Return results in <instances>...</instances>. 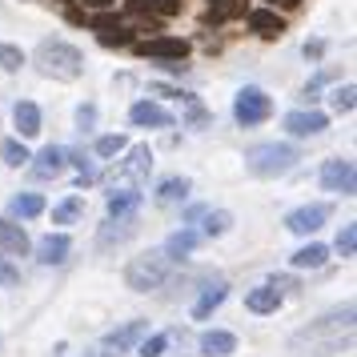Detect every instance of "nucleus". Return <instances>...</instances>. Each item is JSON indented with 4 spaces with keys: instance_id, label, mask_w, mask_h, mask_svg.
I'll return each instance as SVG.
<instances>
[{
    "instance_id": "nucleus-1",
    "label": "nucleus",
    "mask_w": 357,
    "mask_h": 357,
    "mask_svg": "<svg viewBox=\"0 0 357 357\" xmlns=\"http://www.w3.org/2000/svg\"><path fill=\"white\" fill-rule=\"evenodd\" d=\"M36 68L52 77V81H77L84 73V56L81 49H73L68 40H40L36 49Z\"/></svg>"
},
{
    "instance_id": "nucleus-2",
    "label": "nucleus",
    "mask_w": 357,
    "mask_h": 357,
    "mask_svg": "<svg viewBox=\"0 0 357 357\" xmlns=\"http://www.w3.org/2000/svg\"><path fill=\"white\" fill-rule=\"evenodd\" d=\"M297 149L293 145H281V141H269V145H253L245 153V169L253 177H285L293 165H297Z\"/></svg>"
},
{
    "instance_id": "nucleus-3",
    "label": "nucleus",
    "mask_w": 357,
    "mask_h": 357,
    "mask_svg": "<svg viewBox=\"0 0 357 357\" xmlns=\"http://www.w3.org/2000/svg\"><path fill=\"white\" fill-rule=\"evenodd\" d=\"M165 281H169V257L161 253H137V257L129 261V269H125V285H129L132 293H153L161 289Z\"/></svg>"
},
{
    "instance_id": "nucleus-4",
    "label": "nucleus",
    "mask_w": 357,
    "mask_h": 357,
    "mask_svg": "<svg viewBox=\"0 0 357 357\" xmlns=\"http://www.w3.org/2000/svg\"><path fill=\"white\" fill-rule=\"evenodd\" d=\"M149 173H153V153H149V145L125 149V157L109 173V193H116V189H141L149 181Z\"/></svg>"
},
{
    "instance_id": "nucleus-5",
    "label": "nucleus",
    "mask_w": 357,
    "mask_h": 357,
    "mask_svg": "<svg viewBox=\"0 0 357 357\" xmlns=\"http://www.w3.org/2000/svg\"><path fill=\"white\" fill-rule=\"evenodd\" d=\"M269 113H273V100H269V93H261L257 84H245L233 97V116H237L241 129H253L261 121H269Z\"/></svg>"
},
{
    "instance_id": "nucleus-6",
    "label": "nucleus",
    "mask_w": 357,
    "mask_h": 357,
    "mask_svg": "<svg viewBox=\"0 0 357 357\" xmlns=\"http://www.w3.org/2000/svg\"><path fill=\"white\" fill-rule=\"evenodd\" d=\"M321 189L329 193H341V197H354L357 189V169L349 157H333V161H325L321 169Z\"/></svg>"
},
{
    "instance_id": "nucleus-7",
    "label": "nucleus",
    "mask_w": 357,
    "mask_h": 357,
    "mask_svg": "<svg viewBox=\"0 0 357 357\" xmlns=\"http://www.w3.org/2000/svg\"><path fill=\"white\" fill-rule=\"evenodd\" d=\"M341 329H354V305H345L341 313H329V317H321L317 325H309V329H301L297 337H293V345H313V341L329 337V333H341Z\"/></svg>"
},
{
    "instance_id": "nucleus-8",
    "label": "nucleus",
    "mask_w": 357,
    "mask_h": 357,
    "mask_svg": "<svg viewBox=\"0 0 357 357\" xmlns=\"http://www.w3.org/2000/svg\"><path fill=\"white\" fill-rule=\"evenodd\" d=\"M137 52L149 56V61H185L189 56V40L185 36H153V40H141Z\"/></svg>"
},
{
    "instance_id": "nucleus-9",
    "label": "nucleus",
    "mask_w": 357,
    "mask_h": 357,
    "mask_svg": "<svg viewBox=\"0 0 357 357\" xmlns=\"http://www.w3.org/2000/svg\"><path fill=\"white\" fill-rule=\"evenodd\" d=\"M329 221V205H301V209H293L285 217V229L297 233V237H309V233H317V229Z\"/></svg>"
},
{
    "instance_id": "nucleus-10",
    "label": "nucleus",
    "mask_w": 357,
    "mask_h": 357,
    "mask_svg": "<svg viewBox=\"0 0 357 357\" xmlns=\"http://www.w3.org/2000/svg\"><path fill=\"white\" fill-rule=\"evenodd\" d=\"M0 253H4V257H24V253H33V241H29L24 225L13 221V217H0Z\"/></svg>"
},
{
    "instance_id": "nucleus-11",
    "label": "nucleus",
    "mask_w": 357,
    "mask_h": 357,
    "mask_svg": "<svg viewBox=\"0 0 357 357\" xmlns=\"http://www.w3.org/2000/svg\"><path fill=\"white\" fill-rule=\"evenodd\" d=\"M129 121L137 125V129H169V125H177L173 113L161 109L157 100H137V105L129 109Z\"/></svg>"
},
{
    "instance_id": "nucleus-12",
    "label": "nucleus",
    "mask_w": 357,
    "mask_h": 357,
    "mask_svg": "<svg viewBox=\"0 0 357 357\" xmlns=\"http://www.w3.org/2000/svg\"><path fill=\"white\" fill-rule=\"evenodd\" d=\"M329 129V116L313 113V109H297V113L285 116V132L289 137H317V132Z\"/></svg>"
},
{
    "instance_id": "nucleus-13",
    "label": "nucleus",
    "mask_w": 357,
    "mask_h": 357,
    "mask_svg": "<svg viewBox=\"0 0 357 357\" xmlns=\"http://www.w3.org/2000/svg\"><path fill=\"white\" fill-rule=\"evenodd\" d=\"M33 165V173L40 181H49V177H61L68 169V149H61V145H49L45 153H36V161H29Z\"/></svg>"
},
{
    "instance_id": "nucleus-14",
    "label": "nucleus",
    "mask_w": 357,
    "mask_h": 357,
    "mask_svg": "<svg viewBox=\"0 0 357 357\" xmlns=\"http://www.w3.org/2000/svg\"><path fill=\"white\" fill-rule=\"evenodd\" d=\"M132 233H137V213H132V217H109V221L100 225V233H97V245L100 249H109V245L129 241Z\"/></svg>"
},
{
    "instance_id": "nucleus-15",
    "label": "nucleus",
    "mask_w": 357,
    "mask_h": 357,
    "mask_svg": "<svg viewBox=\"0 0 357 357\" xmlns=\"http://www.w3.org/2000/svg\"><path fill=\"white\" fill-rule=\"evenodd\" d=\"M201 354L205 357H229L237 354V337L225 333V329H209V333H201Z\"/></svg>"
},
{
    "instance_id": "nucleus-16",
    "label": "nucleus",
    "mask_w": 357,
    "mask_h": 357,
    "mask_svg": "<svg viewBox=\"0 0 357 357\" xmlns=\"http://www.w3.org/2000/svg\"><path fill=\"white\" fill-rule=\"evenodd\" d=\"M68 249H73V241H68L65 233H56V237H45V241L36 245V261H40V265H61V261L68 257Z\"/></svg>"
},
{
    "instance_id": "nucleus-17",
    "label": "nucleus",
    "mask_w": 357,
    "mask_h": 357,
    "mask_svg": "<svg viewBox=\"0 0 357 357\" xmlns=\"http://www.w3.org/2000/svg\"><path fill=\"white\" fill-rule=\"evenodd\" d=\"M249 24L257 29L261 40H281V36H285V20L277 17V13H269V8H257V13H249Z\"/></svg>"
},
{
    "instance_id": "nucleus-18",
    "label": "nucleus",
    "mask_w": 357,
    "mask_h": 357,
    "mask_svg": "<svg viewBox=\"0 0 357 357\" xmlns=\"http://www.w3.org/2000/svg\"><path fill=\"white\" fill-rule=\"evenodd\" d=\"M197 245H201V233H193V229H177V233L165 241V257H169V261H181V257H189Z\"/></svg>"
},
{
    "instance_id": "nucleus-19",
    "label": "nucleus",
    "mask_w": 357,
    "mask_h": 357,
    "mask_svg": "<svg viewBox=\"0 0 357 357\" xmlns=\"http://www.w3.org/2000/svg\"><path fill=\"white\" fill-rule=\"evenodd\" d=\"M145 329H149L145 321H129V325H121V329H113V333L105 337V345H109V349H116V354H125L129 345H137V341L145 337Z\"/></svg>"
},
{
    "instance_id": "nucleus-20",
    "label": "nucleus",
    "mask_w": 357,
    "mask_h": 357,
    "mask_svg": "<svg viewBox=\"0 0 357 357\" xmlns=\"http://www.w3.org/2000/svg\"><path fill=\"white\" fill-rule=\"evenodd\" d=\"M277 305H281V293H277L269 281L257 285V289L245 297V309H249V313H277Z\"/></svg>"
},
{
    "instance_id": "nucleus-21",
    "label": "nucleus",
    "mask_w": 357,
    "mask_h": 357,
    "mask_svg": "<svg viewBox=\"0 0 357 357\" xmlns=\"http://www.w3.org/2000/svg\"><path fill=\"white\" fill-rule=\"evenodd\" d=\"M189 177H165L161 185H157V193H153V201L157 205H177V201H185L189 197Z\"/></svg>"
},
{
    "instance_id": "nucleus-22",
    "label": "nucleus",
    "mask_w": 357,
    "mask_h": 357,
    "mask_svg": "<svg viewBox=\"0 0 357 357\" xmlns=\"http://www.w3.org/2000/svg\"><path fill=\"white\" fill-rule=\"evenodd\" d=\"M13 121H17V132H20V137H36V132H40V109H36L33 100H17Z\"/></svg>"
},
{
    "instance_id": "nucleus-23",
    "label": "nucleus",
    "mask_w": 357,
    "mask_h": 357,
    "mask_svg": "<svg viewBox=\"0 0 357 357\" xmlns=\"http://www.w3.org/2000/svg\"><path fill=\"white\" fill-rule=\"evenodd\" d=\"M141 209V189H116L109 193V217H132Z\"/></svg>"
},
{
    "instance_id": "nucleus-24",
    "label": "nucleus",
    "mask_w": 357,
    "mask_h": 357,
    "mask_svg": "<svg viewBox=\"0 0 357 357\" xmlns=\"http://www.w3.org/2000/svg\"><path fill=\"white\" fill-rule=\"evenodd\" d=\"M225 297H229V285H221V281H217V285H205V293L197 297V305H193V317H197V321H205L213 309L225 301Z\"/></svg>"
},
{
    "instance_id": "nucleus-25",
    "label": "nucleus",
    "mask_w": 357,
    "mask_h": 357,
    "mask_svg": "<svg viewBox=\"0 0 357 357\" xmlns=\"http://www.w3.org/2000/svg\"><path fill=\"white\" fill-rule=\"evenodd\" d=\"M325 261H329V249L325 245H305V249H297V253H289V265L293 269H321Z\"/></svg>"
},
{
    "instance_id": "nucleus-26",
    "label": "nucleus",
    "mask_w": 357,
    "mask_h": 357,
    "mask_svg": "<svg viewBox=\"0 0 357 357\" xmlns=\"http://www.w3.org/2000/svg\"><path fill=\"white\" fill-rule=\"evenodd\" d=\"M8 213H13V217H40V213H45V197L40 193H17L8 201Z\"/></svg>"
},
{
    "instance_id": "nucleus-27",
    "label": "nucleus",
    "mask_w": 357,
    "mask_h": 357,
    "mask_svg": "<svg viewBox=\"0 0 357 357\" xmlns=\"http://www.w3.org/2000/svg\"><path fill=\"white\" fill-rule=\"evenodd\" d=\"M233 229V213L229 209H209L205 213V225H201V237H225Z\"/></svg>"
},
{
    "instance_id": "nucleus-28",
    "label": "nucleus",
    "mask_w": 357,
    "mask_h": 357,
    "mask_svg": "<svg viewBox=\"0 0 357 357\" xmlns=\"http://www.w3.org/2000/svg\"><path fill=\"white\" fill-rule=\"evenodd\" d=\"M125 149H129V137H121V132H109V137H100V141H97V149H93V153H97L100 161H116Z\"/></svg>"
},
{
    "instance_id": "nucleus-29",
    "label": "nucleus",
    "mask_w": 357,
    "mask_h": 357,
    "mask_svg": "<svg viewBox=\"0 0 357 357\" xmlns=\"http://www.w3.org/2000/svg\"><path fill=\"white\" fill-rule=\"evenodd\" d=\"M0 157H4L8 169H24V165L33 161V153L24 149V141H4V145H0Z\"/></svg>"
},
{
    "instance_id": "nucleus-30",
    "label": "nucleus",
    "mask_w": 357,
    "mask_h": 357,
    "mask_svg": "<svg viewBox=\"0 0 357 357\" xmlns=\"http://www.w3.org/2000/svg\"><path fill=\"white\" fill-rule=\"evenodd\" d=\"M81 213H84V201H81V197H68V201H61V205L52 209V221L73 225V221H81Z\"/></svg>"
},
{
    "instance_id": "nucleus-31",
    "label": "nucleus",
    "mask_w": 357,
    "mask_h": 357,
    "mask_svg": "<svg viewBox=\"0 0 357 357\" xmlns=\"http://www.w3.org/2000/svg\"><path fill=\"white\" fill-rule=\"evenodd\" d=\"M24 61H29V56H24L17 45H0V68H4V73H20Z\"/></svg>"
},
{
    "instance_id": "nucleus-32",
    "label": "nucleus",
    "mask_w": 357,
    "mask_h": 357,
    "mask_svg": "<svg viewBox=\"0 0 357 357\" xmlns=\"http://www.w3.org/2000/svg\"><path fill=\"white\" fill-rule=\"evenodd\" d=\"M354 84H337V89H333V93H329V100H333V109H337V113H354Z\"/></svg>"
},
{
    "instance_id": "nucleus-33",
    "label": "nucleus",
    "mask_w": 357,
    "mask_h": 357,
    "mask_svg": "<svg viewBox=\"0 0 357 357\" xmlns=\"http://www.w3.org/2000/svg\"><path fill=\"white\" fill-rule=\"evenodd\" d=\"M209 4V17L213 20H229V17H237L241 13V4L237 0H205Z\"/></svg>"
},
{
    "instance_id": "nucleus-34",
    "label": "nucleus",
    "mask_w": 357,
    "mask_h": 357,
    "mask_svg": "<svg viewBox=\"0 0 357 357\" xmlns=\"http://www.w3.org/2000/svg\"><path fill=\"white\" fill-rule=\"evenodd\" d=\"M165 345H169V337H165V333H153V337H145L141 345H137V354L141 357H161Z\"/></svg>"
},
{
    "instance_id": "nucleus-35",
    "label": "nucleus",
    "mask_w": 357,
    "mask_h": 357,
    "mask_svg": "<svg viewBox=\"0 0 357 357\" xmlns=\"http://www.w3.org/2000/svg\"><path fill=\"white\" fill-rule=\"evenodd\" d=\"M354 249H357V225H345L337 233V253L341 257H354Z\"/></svg>"
},
{
    "instance_id": "nucleus-36",
    "label": "nucleus",
    "mask_w": 357,
    "mask_h": 357,
    "mask_svg": "<svg viewBox=\"0 0 357 357\" xmlns=\"http://www.w3.org/2000/svg\"><path fill=\"white\" fill-rule=\"evenodd\" d=\"M93 29H97V36H100V33H113V29H121V20H116L109 8H100L97 17H93Z\"/></svg>"
},
{
    "instance_id": "nucleus-37",
    "label": "nucleus",
    "mask_w": 357,
    "mask_h": 357,
    "mask_svg": "<svg viewBox=\"0 0 357 357\" xmlns=\"http://www.w3.org/2000/svg\"><path fill=\"white\" fill-rule=\"evenodd\" d=\"M100 45H109V49H121V45H132V29H113V33H100Z\"/></svg>"
},
{
    "instance_id": "nucleus-38",
    "label": "nucleus",
    "mask_w": 357,
    "mask_h": 357,
    "mask_svg": "<svg viewBox=\"0 0 357 357\" xmlns=\"http://www.w3.org/2000/svg\"><path fill=\"white\" fill-rule=\"evenodd\" d=\"M93 125H97V105H81V109H77V129L89 132Z\"/></svg>"
},
{
    "instance_id": "nucleus-39",
    "label": "nucleus",
    "mask_w": 357,
    "mask_h": 357,
    "mask_svg": "<svg viewBox=\"0 0 357 357\" xmlns=\"http://www.w3.org/2000/svg\"><path fill=\"white\" fill-rule=\"evenodd\" d=\"M301 52H305V61H317V56L325 52V40H305V49Z\"/></svg>"
},
{
    "instance_id": "nucleus-40",
    "label": "nucleus",
    "mask_w": 357,
    "mask_h": 357,
    "mask_svg": "<svg viewBox=\"0 0 357 357\" xmlns=\"http://www.w3.org/2000/svg\"><path fill=\"white\" fill-rule=\"evenodd\" d=\"M153 8H157V13H177L181 0H153Z\"/></svg>"
},
{
    "instance_id": "nucleus-41",
    "label": "nucleus",
    "mask_w": 357,
    "mask_h": 357,
    "mask_svg": "<svg viewBox=\"0 0 357 357\" xmlns=\"http://www.w3.org/2000/svg\"><path fill=\"white\" fill-rule=\"evenodd\" d=\"M0 277H4V281H17V269L4 261V253H0Z\"/></svg>"
},
{
    "instance_id": "nucleus-42",
    "label": "nucleus",
    "mask_w": 357,
    "mask_h": 357,
    "mask_svg": "<svg viewBox=\"0 0 357 357\" xmlns=\"http://www.w3.org/2000/svg\"><path fill=\"white\" fill-rule=\"evenodd\" d=\"M81 4H84V8H97V13H100V8H113L116 0H81Z\"/></svg>"
},
{
    "instance_id": "nucleus-43",
    "label": "nucleus",
    "mask_w": 357,
    "mask_h": 357,
    "mask_svg": "<svg viewBox=\"0 0 357 357\" xmlns=\"http://www.w3.org/2000/svg\"><path fill=\"white\" fill-rule=\"evenodd\" d=\"M301 97H305V100H317V97H321V84H317V81L305 84V93H301Z\"/></svg>"
},
{
    "instance_id": "nucleus-44",
    "label": "nucleus",
    "mask_w": 357,
    "mask_h": 357,
    "mask_svg": "<svg viewBox=\"0 0 357 357\" xmlns=\"http://www.w3.org/2000/svg\"><path fill=\"white\" fill-rule=\"evenodd\" d=\"M132 13H145V8H153V0H129Z\"/></svg>"
},
{
    "instance_id": "nucleus-45",
    "label": "nucleus",
    "mask_w": 357,
    "mask_h": 357,
    "mask_svg": "<svg viewBox=\"0 0 357 357\" xmlns=\"http://www.w3.org/2000/svg\"><path fill=\"white\" fill-rule=\"evenodd\" d=\"M265 4H285V8H297L301 0H265Z\"/></svg>"
}]
</instances>
